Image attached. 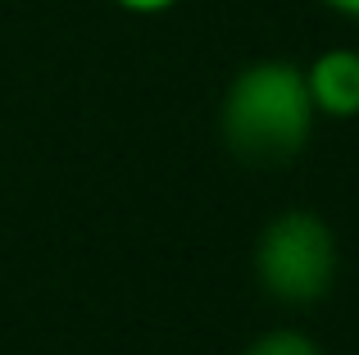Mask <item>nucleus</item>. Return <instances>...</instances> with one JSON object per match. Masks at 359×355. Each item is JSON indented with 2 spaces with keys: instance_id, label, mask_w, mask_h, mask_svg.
Segmentation results:
<instances>
[{
  "instance_id": "f03ea898",
  "label": "nucleus",
  "mask_w": 359,
  "mask_h": 355,
  "mask_svg": "<svg viewBox=\"0 0 359 355\" xmlns=\"http://www.w3.org/2000/svg\"><path fill=\"white\" fill-rule=\"evenodd\" d=\"M337 237L314 210H282L255 241V278L282 305H314L337 283Z\"/></svg>"
},
{
  "instance_id": "20e7f679",
  "label": "nucleus",
  "mask_w": 359,
  "mask_h": 355,
  "mask_svg": "<svg viewBox=\"0 0 359 355\" xmlns=\"http://www.w3.org/2000/svg\"><path fill=\"white\" fill-rule=\"evenodd\" d=\"M245 355H323V347L300 328H273L264 337H255L245 347Z\"/></svg>"
},
{
  "instance_id": "f257e3e1",
  "label": "nucleus",
  "mask_w": 359,
  "mask_h": 355,
  "mask_svg": "<svg viewBox=\"0 0 359 355\" xmlns=\"http://www.w3.org/2000/svg\"><path fill=\"white\" fill-rule=\"evenodd\" d=\"M314 100H309L305 73L291 60H250L237 69L219 105L223 146L241 164L278 169L305 151L314 133Z\"/></svg>"
},
{
  "instance_id": "39448f33",
  "label": "nucleus",
  "mask_w": 359,
  "mask_h": 355,
  "mask_svg": "<svg viewBox=\"0 0 359 355\" xmlns=\"http://www.w3.org/2000/svg\"><path fill=\"white\" fill-rule=\"evenodd\" d=\"M109 5H118L123 14H137V18H155V14H168V9H177L182 0H109Z\"/></svg>"
},
{
  "instance_id": "7ed1b4c3",
  "label": "nucleus",
  "mask_w": 359,
  "mask_h": 355,
  "mask_svg": "<svg viewBox=\"0 0 359 355\" xmlns=\"http://www.w3.org/2000/svg\"><path fill=\"white\" fill-rule=\"evenodd\" d=\"M305 87L314 114L323 119H359V46H332L305 64Z\"/></svg>"
},
{
  "instance_id": "423d86ee",
  "label": "nucleus",
  "mask_w": 359,
  "mask_h": 355,
  "mask_svg": "<svg viewBox=\"0 0 359 355\" xmlns=\"http://www.w3.org/2000/svg\"><path fill=\"white\" fill-rule=\"evenodd\" d=\"M318 5H327L332 14H341V18H355V23H359V0H318Z\"/></svg>"
}]
</instances>
